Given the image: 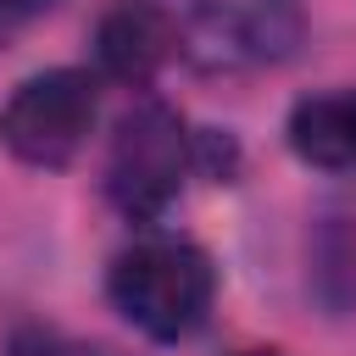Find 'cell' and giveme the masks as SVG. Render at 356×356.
<instances>
[{
    "instance_id": "6da1fadb",
    "label": "cell",
    "mask_w": 356,
    "mask_h": 356,
    "mask_svg": "<svg viewBox=\"0 0 356 356\" xmlns=\"http://www.w3.org/2000/svg\"><path fill=\"white\" fill-rule=\"evenodd\" d=\"M172 50L200 72H261L300 50V0H150Z\"/></svg>"
},
{
    "instance_id": "7a4b0ae2",
    "label": "cell",
    "mask_w": 356,
    "mask_h": 356,
    "mask_svg": "<svg viewBox=\"0 0 356 356\" xmlns=\"http://www.w3.org/2000/svg\"><path fill=\"white\" fill-rule=\"evenodd\" d=\"M111 306L150 339H189L217 295L211 256L189 239H139L106 273Z\"/></svg>"
},
{
    "instance_id": "3957f363",
    "label": "cell",
    "mask_w": 356,
    "mask_h": 356,
    "mask_svg": "<svg viewBox=\"0 0 356 356\" xmlns=\"http://www.w3.org/2000/svg\"><path fill=\"white\" fill-rule=\"evenodd\" d=\"M189 172V134L178 122L172 106L161 100H139L111 139V161H106V195L128 222H156Z\"/></svg>"
},
{
    "instance_id": "277c9868",
    "label": "cell",
    "mask_w": 356,
    "mask_h": 356,
    "mask_svg": "<svg viewBox=\"0 0 356 356\" xmlns=\"http://www.w3.org/2000/svg\"><path fill=\"white\" fill-rule=\"evenodd\" d=\"M95 111H100L95 78L78 72V67H50L6 100L0 139L28 167H67L83 150V139L95 128Z\"/></svg>"
},
{
    "instance_id": "5b68a950",
    "label": "cell",
    "mask_w": 356,
    "mask_h": 356,
    "mask_svg": "<svg viewBox=\"0 0 356 356\" xmlns=\"http://www.w3.org/2000/svg\"><path fill=\"white\" fill-rule=\"evenodd\" d=\"M95 44H100V67H106L111 78H122V83H139V89H145V83L161 72V61L172 56V33H167V22H161V11H156L150 0H122V6H111V11L100 17Z\"/></svg>"
},
{
    "instance_id": "8992f818",
    "label": "cell",
    "mask_w": 356,
    "mask_h": 356,
    "mask_svg": "<svg viewBox=\"0 0 356 356\" xmlns=\"http://www.w3.org/2000/svg\"><path fill=\"white\" fill-rule=\"evenodd\" d=\"M289 150L306 167H356V89H328V95H306L289 111Z\"/></svg>"
},
{
    "instance_id": "52a82bcc",
    "label": "cell",
    "mask_w": 356,
    "mask_h": 356,
    "mask_svg": "<svg viewBox=\"0 0 356 356\" xmlns=\"http://www.w3.org/2000/svg\"><path fill=\"white\" fill-rule=\"evenodd\" d=\"M11 356H122V350L95 345V339H67V334H44V328H22L11 339Z\"/></svg>"
},
{
    "instance_id": "ba28073f",
    "label": "cell",
    "mask_w": 356,
    "mask_h": 356,
    "mask_svg": "<svg viewBox=\"0 0 356 356\" xmlns=\"http://www.w3.org/2000/svg\"><path fill=\"white\" fill-rule=\"evenodd\" d=\"M56 0H0V44L11 39V33H22L33 17H44Z\"/></svg>"
},
{
    "instance_id": "9c48e42d",
    "label": "cell",
    "mask_w": 356,
    "mask_h": 356,
    "mask_svg": "<svg viewBox=\"0 0 356 356\" xmlns=\"http://www.w3.org/2000/svg\"><path fill=\"white\" fill-rule=\"evenodd\" d=\"M239 356H284V350H239Z\"/></svg>"
}]
</instances>
